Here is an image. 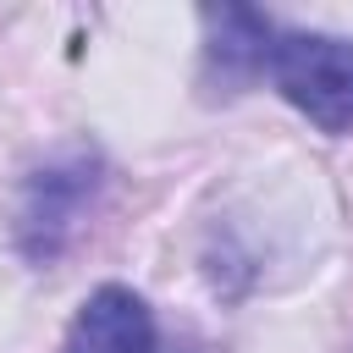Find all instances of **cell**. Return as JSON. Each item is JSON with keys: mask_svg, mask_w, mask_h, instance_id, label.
<instances>
[{"mask_svg": "<svg viewBox=\"0 0 353 353\" xmlns=\"http://www.w3.org/2000/svg\"><path fill=\"white\" fill-rule=\"evenodd\" d=\"M61 353H154V314L132 287H94L72 314Z\"/></svg>", "mask_w": 353, "mask_h": 353, "instance_id": "cell-3", "label": "cell"}, {"mask_svg": "<svg viewBox=\"0 0 353 353\" xmlns=\"http://www.w3.org/2000/svg\"><path fill=\"white\" fill-rule=\"evenodd\" d=\"M99 193V154L94 149H72V154H55L44 160L28 188H22V204H17V243L33 265H50L72 232L83 226L88 204Z\"/></svg>", "mask_w": 353, "mask_h": 353, "instance_id": "cell-2", "label": "cell"}, {"mask_svg": "<svg viewBox=\"0 0 353 353\" xmlns=\"http://www.w3.org/2000/svg\"><path fill=\"white\" fill-rule=\"evenodd\" d=\"M199 22L210 33L204 39V61H210V72H221L226 88L265 77V61H270V44H276L270 17L248 11V6H204Z\"/></svg>", "mask_w": 353, "mask_h": 353, "instance_id": "cell-4", "label": "cell"}, {"mask_svg": "<svg viewBox=\"0 0 353 353\" xmlns=\"http://www.w3.org/2000/svg\"><path fill=\"white\" fill-rule=\"evenodd\" d=\"M265 77L320 132H353V39H342V33H276Z\"/></svg>", "mask_w": 353, "mask_h": 353, "instance_id": "cell-1", "label": "cell"}]
</instances>
